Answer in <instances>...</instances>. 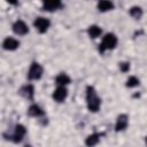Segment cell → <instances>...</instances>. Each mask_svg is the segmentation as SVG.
I'll return each mask as SVG.
<instances>
[{"mask_svg":"<svg viewBox=\"0 0 147 147\" xmlns=\"http://www.w3.org/2000/svg\"><path fill=\"white\" fill-rule=\"evenodd\" d=\"M96 6L100 11H108L114 8V3L111 1H100V2H98Z\"/></svg>","mask_w":147,"mask_h":147,"instance_id":"cell-16","label":"cell"},{"mask_svg":"<svg viewBox=\"0 0 147 147\" xmlns=\"http://www.w3.org/2000/svg\"><path fill=\"white\" fill-rule=\"evenodd\" d=\"M127 124H129V117L126 114H121L117 119H116V124H115V130L118 132V131H123L127 127Z\"/></svg>","mask_w":147,"mask_h":147,"instance_id":"cell-8","label":"cell"},{"mask_svg":"<svg viewBox=\"0 0 147 147\" xmlns=\"http://www.w3.org/2000/svg\"><path fill=\"white\" fill-rule=\"evenodd\" d=\"M68 96V90L64 86H59L57 88H55V91L53 92V99L56 102H62L65 100V98Z\"/></svg>","mask_w":147,"mask_h":147,"instance_id":"cell-7","label":"cell"},{"mask_svg":"<svg viewBox=\"0 0 147 147\" xmlns=\"http://www.w3.org/2000/svg\"><path fill=\"white\" fill-rule=\"evenodd\" d=\"M101 32H102V30H101V28L98 26V25H91V26H88V29H87V33H88V36H90L91 38H98V37L101 34Z\"/></svg>","mask_w":147,"mask_h":147,"instance_id":"cell-15","label":"cell"},{"mask_svg":"<svg viewBox=\"0 0 147 147\" xmlns=\"http://www.w3.org/2000/svg\"><path fill=\"white\" fill-rule=\"evenodd\" d=\"M28 114L29 116H32V117H41L45 115V111L38 105H31L28 109Z\"/></svg>","mask_w":147,"mask_h":147,"instance_id":"cell-12","label":"cell"},{"mask_svg":"<svg viewBox=\"0 0 147 147\" xmlns=\"http://www.w3.org/2000/svg\"><path fill=\"white\" fill-rule=\"evenodd\" d=\"M13 31H14L16 34H18V36H24V34H26V33L29 32V28H28V25L25 24L24 21L17 20V21L13 24Z\"/></svg>","mask_w":147,"mask_h":147,"instance_id":"cell-6","label":"cell"},{"mask_svg":"<svg viewBox=\"0 0 147 147\" xmlns=\"http://www.w3.org/2000/svg\"><path fill=\"white\" fill-rule=\"evenodd\" d=\"M62 8V2L59 0H53V1H45L42 2V9L47 11H53L56 9Z\"/></svg>","mask_w":147,"mask_h":147,"instance_id":"cell-11","label":"cell"},{"mask_svg":"<svg viewBox=\"0 0 147 147\" xmlns=\"http://www.w3.org/2000/svg\"><path fill=\"white\" fill-rule=\"evenodd\" d=\"M55 82H56V84H57L59 86H65V85L70 84L71 79H70V77H69L67 74H60V75L56 76Z\"/></svg>","mask_w":147,"mask_h":147,"instance_id":"cell-14","label":"cell"},{"mask_svg":"<svg viewBox=\"0 0 147 147\" xmlns=\"http://www.w3.org/2000/svg\"><path fill=\"white\" fill-rule=\"evenodd\" d=\"M138 85H139V79L136 76H131L126 80V87H136Z\"/></svg>","mask_w":147,"mask_h":147,"instance_id":"cell-18","label":"cell"},{"mask_svg":"<svg viewBox=\"0 0 147 147\" xmlns=\"http://www.w3.org/2000/svg\"><path fill=\"white\" fill-rule=\"evenodd\" d=\"M117 41L118 40H117L116 34H114V33H107L103 37V39H102V41H101V44L99 46V52L100 53H103L107 49H114L116 47V45H117Z\"/></svg>","mask_w":147,"mask_h":147,"instance_id":"cell-2","label":"cell"},{"mask_svg":"<svg viewBox=\"0 0 147 147\" xmlns=\"http://www.w3.org/2000/svg\"><path fill=\"white\" fill-rule=\"evenodd\" d=\"M18 46H20V41L15 38H11V37H7L2 41V47L6 51H15Z\"/></svg>","mask_w":147,"mask_h":147,"instance_id":"cell-10","label":"cell"},{"mask_svg":"<svg viewBox=\"0 0 147 147\" xmlns=\"http://www.w3.org/2000/svg\"><path fill=\"white\" fill-rule=\"evenodd\" d=\"M119 69H121L122 72L129 71V69H130V63H129V62H121V63H119Z\"/></svg>","mask_w":147,"mask_h":147,"instance_id":"cell-19","label":"cell"},{"mask_svg":"<svg viewBox=\"0 0 147 147\" xmlns=\"http://www.w3.org/2000/svg\"><path fill=\"white\" fill-rule=\"evenodd\" d=\"M33 25H34V28H36L40 33H45V32L48 30V28H49V25H51V22H49V20H47V18L40 16V17H37V18L34 20Z\"/></svg>","mask_w":147,"mask_h":147,"instance_id":"cell-5","label":"cell"},{"mask_svg":"<svg viewBox=\"0 0 147 147\" xmlns=\"http://www.w3.org/2000/svg\"><path fill=\"white\" fill-rule=\"evenodd\" d=\"M142 9L140 8V7H138V6H134V7H132L131 9H130V15L133 17V18H136V20H139V18H141V16H142Z\"/></svg>","mask_w":147,"mask_h":147,"instance_id":"cell-17","label":"cell"},{"mask_svg":"<svg viewBox=\"0 0 147 147\" xmlns=\"http://www.w3.org/2000/svg\"><path fill=\"white\" fill-rule=\"evenodd\" d=\"M86 102H87V108L90 111L96 113L100 109L101 106V99L98 96L95 88L93 86H87L86 87Z\"/></svg>","mask_w":147,"mask_h":147,"instance_id":"cell-1","label":"cell"},{"mask_svg":"<svg viewBox=\"0 0 147 147\" xmlns=\"http://www.w3.org/2000/svg\"><path fill=\"white\" fill-rule=\"evenodd\" d=\"M100 137H101L100 133H92V134H90V136L85 139V145H86L87 147H94V146L98 145V142L100 141Z\"/></svg>","mask_w":147,"mask_h":147,"instance_id":"cell-13","label":"cell"},{"mask_svg":"<svg viewBox=\"0 0 147 147\" xmlns=\"http://www.w3.org/2000/svg\"><path fill=\"white\" fill-rule=\"evenodd\" d=\"M25 133H26L25 126L22 125V124H17V125H15V130H14V133H13V134H10V136L3 134V136H5L6 139H8V140H11V141H14V142H21V141L23 140Z\"/></svg>","mask_w":147,"mask_h":147,"instance_id":"cell-3","label":"cell"},{"mask_svg":"<svg viewBox=\"0 0 147 147\" xmlns=\"http://www.w3.org/2000/svg\"><path fill=\"white\" fill-rule=\"evenodd\" d=\"M42 72H44V69L42 67L37 63V62H33L31 65H30V69L28 71V78L30 80H38L41 78L42 76Z\"/></svg>","mask_w":147,"mask_h":147,"instance_id":"cell-4","label":"cell"},{"mask_svg":"<svg viewBox=\"0 0 147 147\" xmlns=\"http://www.w3.org/2000/svg\"><path fill=\"white\" fill-rule=\"evenodd\" d=\"M18 92H20V94H21L22 96H24L25 99H28V100H33V95H34V87H33V85L26 84V85L22 86Z\"/></svg>","mask_w":147,"mask_h":147,"instance_id":"cell-9","label":"cell"}]
</instances>
